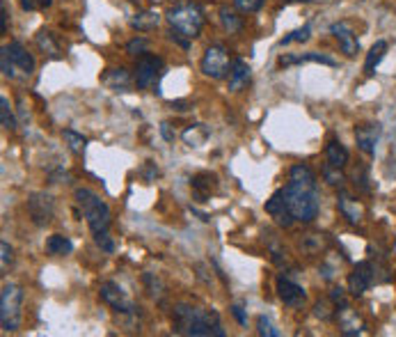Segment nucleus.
Returning a JSON list of instances; mask_svg holds the SVG:
<instances>
[{"label": "nucleus", "instance_id": "1", "mask_svg": "<svg viewBox=\"0 0 396 337\" xmlns=\"http://www.w3.org/2000/svg\"><path fill=\"white\" fill-rule=\"evenodd\" d=\"M174 330L181 335L193 337H224V328L220 316L211 309L193 307V305H176L174 307Z\"/></svg>", "mask_w": 396, "mask_h": 337}, {"label": "nucleus", "instance_id": "2", "mask_svg": "<svg viewBox=\"0 0 396 337\" xmlns=\"http://www.w3.org/2000/svg\"><path fill=\"white\" fill-rule=\"evenodd\" d=\"M73 197H76L78 206L83 209V216L87 220V225H90L94 239L104 237V234H110V223H113L110 209H108V204L97 195V193H92L90 188H76Z\"/></svg>", "mask_w": 396, "mask_h": 337}, {"label": "nucleus", "instance_id": "3", "mask_svg": "<svg viewBox=\"0 0 396 337\" xmlns=\"http://www.w3.org/2000/svg\"><path fill=\"white\" fill-rule=\"evenodd\" d=\"M284 197L293 213V218L300 220V223H312V220L318 216L321 202L316 195V186L289 182L284 186Z\"/></svg>", "mask_w": 396, "mask_h": 337}, {"label": "nucleus", "instance_id": "4", "mask_svg": "<svg viewBox=\"0 0 396 337\" xmlns=\"http://www.w3.org/2000/svg\"><path fill=\"white\" fill-rule=\"evenodd\" d=\"M167 21L172 30L181 32L188 39H195L204 28V12L195 3H179L167 12Z\"/></svg>", "mask_w": 396, "mask_h": 337}, {"label": "nucleus", "instance_id": "5", "mask_svg": "<svg viewBox=\"0 0 396 337\" xmlns=\"http://www.w3.org/2000/svg\"><path fill=\"white\" fill-rule=\"evenodd\" d=\"M21 307H23V289L19 285H5L0 294V323L3 330H16L21 326Z\"/></svg>", "mask_w": 396, "mask_h": 337}, {"label": "nucleus", "instance_id": "6", "mask_svg": "<svg viewBox=\"0 0 396 337\" xmlns=\"http://www.w3.org/2000/svg\"><path fill=\"white\" fill-rule=\"evenodd\" d=\"M202 67V74L209 76V78H216L220 80L224 76H229V53L227 48L220 46V44H213L207 48V53H204V58L200 62Z\"/></svg>", "mask_w": 396, "mask_h": 337}, {"label": "nucleus", "instance_id": "7", "mask_svg": "<svg viewBox=\"0 0 396 337\" xmlns=\"http://www.w3.org/2000/svg\"><path fill=\"white\" fill-rule=\"evenodd\" d=\"M28 211L35 225H49L53 213H56V202H53L49 193H35L28 199Z\"/></svg>", "mask_w": 396, "mask_h": 337}, {"label": "nucleus", "instance_id": "8", "mask_svg": "<svg viewBox=\"0 0 396 337\" xmlns=\"http://www.w3.org/2000/svg\"><path fill=\"white\" fill-rule=\"evenodd\" d=\"M101 298H104V303H108L110 307H115L117 312H133L135 305L131 301H128L126 292L121 289L119 285H115V282H104L101 285Z\"/></svg>", "mask_w": 396, "mask_h": 337}, {"label": "nucleus", "instance_id": "9", "mask_svg": "<svg viewBox=\"0 0 396 337\" xmlns=\"http://www.w3.org/2000/svg\"><path fill=\"white\" fill-rule=\"evenodd\" d=\"M375 275H373V266L369 261H360L358 266L353 268L351 278H348V289H351L353 296H362L364 292H369V287L373 285Z\"/></svg>", "mask_w": 396, "mask_h": 337}, {"label": "nucleus", "instance_id": "10", "mask_svg": "<svg viewBox=\"0 0 396 337\" xmlns=\"http://www.w3.org/2000/svg\"><path fill=\"white\" fill-rule=\"evenodd\" d=\"M163 67V60L156 58V55H140L138 67H135V85L138 87H149L159 74V69Z\"/></svg>", "mask_w": 396, "mask_h": 337}, {"label": "nucleus", "instance_id": "11", "mask_svg": "<svg viewBox=\"0 0 396 337\" xmlns=\"http://www.w3.org/2000/svg\"><path fill=\"white\" fill-rule=\"evenodd\" d=\"M266 211L270 213L272 218H275V223L277 225H282V227H291L293 225V213L289 209V204H286V197H284V188H279L272 193V197L266 202Z\"/></svg>", "mask_w": 396, "mask_h": 337}, {"label": "nucleus", "instance_id": "12", "mask_svg": "<svg viewBox=\"0 0 396 337\" xmlns=\"http://www.w3.org/2000/svg\"><path fill=\"white\" fill-rule=\"evenodd\" d=\"M277 294H279V298H282L286 305H291V307L303 305L305 298H307L305 289L300 285H296L293 280L284 278V275H279V278H277Z\"/></svg>", "mask_w": 396, "mask_h": 337}, {"label": "nucleus", "instance_id": "13", "mask_svg": "<svg viewBox=\"0 0 396 337\" xmlns=\"http://www.w3.org/2000/svg\"><path fill=\"white\" fill-rule=\"evenodd\" d=\"M380 124H364V127L355 129V140H358V147L364 151V154H375V144L380 140Z\"/></svg>", "mask_w": 396, "mask_h": 337}, {"label": "nucleus", "instance_id": "14", "mask_svg": "<svg viewBox=\"0 0 396 337\" xmlns=\"http://www.w3.org/2000/svg\"><path fill=\"white\" fill-rule=\"evenodd\" d=\"M330 32L334 34V37H337L339 46H341V51H344V53L348 55V58L358 55V51H360V41H358V37H355V32H353L346 23H332Z\"/></svg>", "mask_w": 396, "mask_h": 337}, {"label": "nucleus", "instance_id": "15", "mask_svg": "<svg viewBox=\"0 0 396 337\" xmlns=\"http://www.w3.org/2000/svg\"><path fill=\"white\" fill-rule=\"evenodd\" d=\"M104 85L106 87H110L113 92H128L131 89V83H133V78H131V74L126 72L124 67H119V69H108V72L104 74Z\"/></svg>", "mask_w": 396, "mask_h": 337}, {"label": "nucleus", "instance_id": "16", "mask_svg": "<svg viewBox=\"0 0 396 337\" xmlns=\"http://www.w3.org/2000/svg\"><path fill=\"white\" fill-rule=\"evenodd\" d=\"M250 76H252V69L245 60H234L231 62V69H229V89H243L245 85L250 83Z\"/></svg>", "mask_w": 396, "mask_h": 337}, {"label": "nucleus", "instance_id": "17", "mask_svg": "<svg viewBox=\"0 0 396 337\" xmlns=\"http://www.w3.org/2000/svg\"><path fill=\"white\" fill-rule=\"evenodd\" d=\"M303 62H318V65H327V67H334L337 62L330 55H323V53H303V55H282L277 60L279 67H291V65H303Z\"/></svg>", "mask_w": 396, "mask_h": 337}, {"label": "nucleus", "instance_id": "18", "mask_svg": "<svg viewBox=\"0 0 396 337\" xmlns=\"http://www.w3.org/2000/svg\"><path fill=\"white\" fill-rule=\"evenodd\" d=\"M8 48H10L12 62L16 65V69H21L25 76H30L32 72H35V58H32V55L25 51L21 41H12Z\"/></svg>", "mask_w": 396, "mask_h": 337}, {"label": "nucleus", "instance_id": "19", "mask_svg": "<svg viewBox=\"0 0 396 337\" xmlns=\"http://www.w3.org/2000/svg\"><path fill=\"white\" fill-rule=\"evenodd\" d=\"M325 158H327V163L334 165V168H344L348 163V158H351V154H348V149L339 140H330L325 147Z\"/></svg>", "mask_w": 396, "mask_h": 337}, {"label": "nucleus", "instance_id": "20", "mask_svg": "<svg viewBox=\"0 0 396 337\" xmlns=\"http://www.w3.org/2000/svg\"><path fill=\"white\" fill-rule=\"evenodd\" d=\"M73 250V243L69 237H62V234H53L46 241V252L53 254V257H60V254H69Z\"/></svg>", "mask_w": 396, "mask_h": 337}, {"label": "nucleus", "instance_id": "21", "mask_svg": "<svg viewBox=\"0 0 396 337\" xmlns=\"http://www.w3.org/2000/svg\"><path fill=\"white\" fill-rule=\"evenodd\" d=\"M337 204H339V211L344 213V218L348 220V223H360L362 220V209L358 206V202L355 199H351L346 195V193H341L339 199H337Z\"/></svg>", "mask_w": 396, "mask_h": 337}, {"label": "nucleus", "instance_id": "22", "mask_svg": "<svg viewBox=\"0 0 396 337\" xmlns=\"http://www.w3.org/2000/svg\"><path fill=\"white\" fill-rule=\"evenodd\" d=\"M385 53H387V41L378 39V41H375V44L371 46V51H369L366 60H364V72H366V74H373L375 67L380 65V60L385 58Z\"/></svg>", "mask_w": 396, "mask_h": 337}, {"label": "nucleus", "instance_id": "23", "mask_svg": "<svg viewBox=\"0 0 396 337\" xmlns=\"http://www.w3.org/2000/svg\"><path fill=\"white\" fill-rule=\"evenodd\" d=\"M161 23V17L156 12H138L135 17L131 19V25L135 28V30H154L156 25Z\"/></svg>", "mask_w": 396, "mask_h": 337}, {"label": "nucleus", "instance_id": "24", "mask_svg": "<svg viewBox=\"0 0 396 337\" xmlns=\"http://www.w3.org/2000/svg\"><path fill=\"white\" fill-rule=\"evenodd\" d=\"M62 138H65V142L69 144V149L73 151V154H83L85 147H87V138L76 133V131H71V129H65Z\"/></svg>", "mask_w": 396, "mask_h": 337}, {"label": "nucleus", "instance_id": "25", "mask_svg": "<svg viewBox=\"0 0 396 337\" xmlns=\"http://www.w3.org/2000/svg\"><path fill=\"white\" fill-rule=\"evenodd\" d=\"M207 135H209V129H204L202 124H195V127L183 131V140H186L190 147H200V144L207 140Z\"/></svg>", "mask_w": 396, "mask_h": 337}, {"label": "nucleus", "instance_id": "26", "mask_svg": "<svg viewBox=\"0 0 396 337\" xmlns=\"http://www.w3.org/2000/svg\"><path fill=\"white\" fill-rule=\"evenodd\" d=\"M220 23H222V28H224V30H227L229 34L241 32V28H243L241 17H236L234 12H229L227 7H222V10H220Z\"/></svg>", "mask_w": 396, "mask_h": 337}, {"label": "nucleus", "instance_id": "27", "mask_svg": "<svg viewBox=\"0 0 396 337\" xmlns=\"http://www.w3.org/2000/svg\"><path fill=\"white\" fill-rule=\"evenodd\" d=\"M37 46L42 48L46 55H51V58H58L60 46L56 44V39H53V34H51L49 30H39V34H37Z\"/></svg>", "mask_w": 396, "mask_h": 337}, {"label": "nucleus", "instance_id": "28", "mask_svg": "<svg viewBox=\"0 0 396 337\" xmlns=\"http://www.w3.org/2000/svg\"><path fill=\"white\" fill-rule=\"evenodd\" d=\"M291 182L305 184V186H316V177L307 165H293L291 168Z\"/></svg>", "mask_w": 396, "mask_h": 337}, {"label": "nucleus", "instance_id": "29", "mask_svg": "<svg viewBox=\"0 0 396 337\" xmlns=\"http://www.w3.org/2000/svg\"><path fill=\"white\" fill-rule=\"evenodd\" d=\"M213 186H216V177H213V175H197V177L193 179V188H195V193H197V195H200L202 199L209 195Z\"/></svg>", "mask_w": 396, "mask_h": 337}, {"label": "nucleus", "instance_id": "30", "mask_svg": "<svg viewBox=\"0 0 396 337\" xmlns=\"http://www.w3.org/2000/svg\"><path fill=\"white\" fill-rule=\"evenodd\" d=\"M0 122H3V129L14 131L16 129V120L12 115V106L8 96H0Z\"/></svg>", "mask_w": 396, "mask_h": 337}, {"label": "nucleus", "instance_id": "31", "mask_svg": "<svg viewBox=\"0 0 396 337\" xmlns=\"http://www.w3.org/2000/svg\"><path fill=\"white\" fill-rule=\"evenodd\" d=\"M0 69H3L5 78H14V76H16V65L12 62V55H10L8 46H3V51H0Z\"/></svg>", "mask_w": 396, "mask_h": 337}, {"label": "nucleus", "instance_id": "32", "mask_svg": "<svg viewBox=\"0 0 396 337\" xmlns=\"http://www.w3.org/2000/svg\"><path fill=\"white\" fill-rule=\"evenodd\" d=\"M310 34H312V25L305 23L303 28H298V30H293V32L286 34V37L279 41V44L286 46V44H293V41H307V39H310Z\"/></svg>", "mask_w": 396, "mask_h": 337}, {"label": "nucleus", "instance_id": "33", "mask_svg": "<svg viewBox=\"0 0 396 337\" xmlns=\"http://www.w3.org/2000/svg\"><path fill=\"white\" fill-rule=\"evenodd\" d=\"M323 179L330 186H341L344 184V175H341V168H334V165L325 163L323 165Z\"/></svg>", "mask_w": 396, "mask_h": 337}, {"label": "nucleus", "instance_id": "34", "mask_svg": "<svg viewBox=\"0 0 396 337\" xmlns=\"http://www.w3.org/2000/svg\"><path fill=\"white\" fill-rule=\"evenodd\" d=\"M257 328H259V335H264V337H279V330L272 328V323L268 316H259L257 319Z\"/></svg>", "mask_w": 396, "mask_h": 337}, {"label": "nucleus", "instance_id": "35", "mask_svg": "<svg viewBox=\"0 0 396 337\" xmlns=\"http://www.w3.org/2000/svg\"><path fill=\"white\" fill-rule=\"evenodd\" d=\"M234 5H236L241 12L252 14V12H259V10H261L264 0H234Z\"/></svg>", "mask_w": 396, "mask_h": 337}, {"label": "nucleus", "instance_id": "36", "mask_svg": "<svg viewBox=\"0 0 396 337\" xmlns=\"http://www.w3.org/2000/svg\"><path fill=\"white\" fill-rule=\"evenodd\" d=\"M126 51L131 55H145L147 51V39L145 37H135L126 44Z\"/></svg>", "mask_w": 396, "mask_h": 337}, {"label": "nucleus", "instance_id": "37", "mask_svg": "<svg viewBox=\"0 0 396 337\" xmlns=\"http://www.w3.org/2000/svg\"><path fill=\"white\" fill-rule=\"evenodd\" d=\"M21 7L25 12L46 10V7H51V0H21Z\"/></svg>", "mask_w": 396, "mask_h": 337}, {"label": "nucleus", "instance_id": "38", "mask_svg": "<svg viewBox=\"0 0 396 337\" xmlns=\"http://www.w3.org/2000/svg\"><path fill=\"white\" fill-rule=\"evenodd\" d=\"M229 309H231V314L236 316V321L241 323V326H248V314H245V309L241 305H231Z\"/></svg>", "mask_w": 396, "mask_h": 337}, {"label": "nucleus", "instance_id": "39", "mask_svg": "<svg viewBox=\"0 0 396 337\" xmlns=\"http://www.w3.org/2000/svg\"><path fill=\"white\" fill-rule=\"evenodd\" d=\"M0 250H3V266L8 268L12 264V248L8 241H0Z\"/></svg>", "mask_w": 396, "mask_h": 337}, {"label": "nucleus", "instance_id": "40", "mask_svg": "<svg viewBox=\"0 0 396 337\" xmlns=\"http://www.w3.org/2000/svg\"><path fill=\"white\" fill-rule=\"evenodd\" d=\"M330 298H332V303H337V305H346V294H344V289H341V287H334V289H332Z\"/></svg>", "mask_w": 396, "mask_h": 337}, {"label": "nucleus", "instance_id": "41", "mask_svg": "<svg viewBox=\"0 0 396 337\" xmlns=\"http://www.w3.org/2000/svg\"><path fill=\"white\" fill-rule=\"evenodd\" d=\"M8 19H10L8 5L3 3V7H0V32H8Z\"/></svg>", "mask_w": 396, "mask_h": 337}, {"label": "nucleus", "instance_id": "42", "mask_svg": "<svg viewBox=\"0 0 396 337\" xmlns=\"http://www.w3.org/2000/svg\"><path fill=\"white\" fill-rule=\"evenodd\" d=\"M170 39L176 41V44H179L181 48H188V44H190V39H188V37H183V34H181V32H176V30L170 32Z\"/></svg>", "mask_w": 396, "mask_h": 337}, {"label": "nucleus", "instance_id": "43", "mask_svg": "<svg viewBox=\"0 0 396 337\" xmlns=\"http://www.w3.org/2000/svg\"><path fill=\"white\" fill-rule=\"evenodd\" d=\"M161 135H163V140H167V142H172V140H174V131L170 129V124H167V122H163V124H161Z\"/></svg>", "mask_w": 396, "mask_h": 337}, {"label": "nucleus", "instance_id": "44", "mask_svg": "<svg viewBox=\"0 0 396 337\" xmlns=\"http://www.w3.org/2000/svg\"><path fill=\"white\" fill-rule=\"evenodd\" d=\"M358 184H360V191H369V186H366V172H364V170H362L360 175L355 172V186H358Z\"/></svg>", "mask_w": 396, "mask_h": 337}, {"label": "nucleus", "instance_id": "45", "mask_svg": "<svg viewBox=\"0 0 396 337\" xmlns=\"http://www.w3.org/2000/svg\"><path fill=\"white\" fill-rule=\"evenodd\" d=\"M314 314L321 316V319H327V316H330V312L325 309V303H316V309H314Z\"/></svg>", "mask_w": 396, "mask_h": 337}, {"label": "nucleus", "instance_id": "46", "mask_svg": "<svg viewBox=\"0 0 396 337\" xmlns=\"http://www.w3.org/2000/svg\"><path fill=\"white\" fill-rule=\"evenodd\" d=\"M170 106H172L174 110H179V113H186V110L190 108V103L188 101H172Z\"/></svg>", "mask_w": 396, "mask_h": 337}]
</instances>
